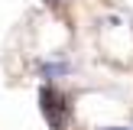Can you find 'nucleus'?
Segmentation results:
<instances>
[{
  "label": "nucleus",
  "instance_id": "f257e3e1",
  "mask_svg": "<svg viewBox=\"0 0 133 130\" xmlns=\"http://www.w3.org/2000/svg\"><path fill=\"white\" fill-rule=\"evenodd\" d=\"M39 104H42V114L45 120L52 124V130H62L65 127V117H68V104H65V98L58 94L55 88H39Z\"/></svg>",
  "mask_w": 133,
  "mask_h": 130
},
{
  "label": "nucleus",
  "instance_id": "f03ea898",
  "mask_svg": "<svg viewBox=\"0 0 133 130\" xmlns=\"http://www.w3.org/2000/svg\"><path fill=\"white\" fill-rule=\"evenodd\" d=\"M68 72H71L68 62H45L42 65V75L45 78H58V75H68Z\"/></svg>",
  "mask_w": 133,
  "mask_h": 130
},
{
  "label": "nucleus",
  "instance_id": "7ed1b4c3",
  "mask_svg": "<svg viewBox=\"0 0 133 130\" xmlns=\"http://www.w3.org/2000/svg\"><path fill=\"white\" fill-rule=\"evenodd\" d=\"M104 130H127V127H104Z\"/></svg>",
  "mask_w": 133,
  "mask_h": 130
},
{
  "label": "nucleus",
  "instance_id": "20e7f679",
  "mask_svg": "<svg viewBox=\"0 0 133 130\" xmlns=\"http://www.w3.org/2000/svg\"><path fill=\"white\" fill-rule=\"evenodd\" d=\"M45 3H62V0H45Z\"/></svg>",
  "mask_w": 133,
  "mask_h": 130
}]
</instances>
